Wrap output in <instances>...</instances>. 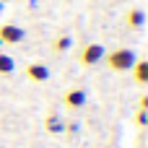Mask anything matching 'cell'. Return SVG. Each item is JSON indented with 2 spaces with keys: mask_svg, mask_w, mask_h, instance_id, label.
Returning a JSON list of instances; mask_svg holds the SVG:
<instances>
[{
  "mask_svg": "<svg viewBox=\"0 0 148 148\" xmlns=\"http://www.w3.org/2000/svg\"><path fill=\"white\" fill-rule=\"evenodd\" d=\"M104 60H107V68H109V70H114V73H127V70L135 65L138 57H135V52H133L130 47H117V49L107 52Z\"/></svg>",
  "mask_w": 148,
  "mask_h": 148,
  "instance_id": "obj_1",
  "label": "cell"
},
{
  "mask_svg": "<svg viewBox=\"0 0 148 148\" xmlns=\"http://www.w3.org/2000/svg\"><path fill=\"white\" fill-rule=\"evenodd\" d=\"M104 55H107V49H104L99 42H88V44H83L78 60H81L83 68H94V65H99V62L104 60Z\"/></svg>",
  "mask_w": 148,
  "mask_h": 148,
  "instance_id": "obj_2",
  "label": "cell"
},
{
  "mask_svg": "<svg viewBox=\"0 0 148 148\" xmlns=\"http://www.w3.org/2000/svg\"><path fill=\"white\" fill-rule=\"evenodd\" d=\"M26 39V31L16 23H3L0 26V42L3 44H21Z\"/></svg>",
  "mask_w": 148,
  "mask_h": 148,
  "instance_id": "obj_3",
  "label": "cell"
},
{
  "mask_svg": "<svg viewBox=\"0 0 148 148\" xmlns=\"http://www.w3.org/2000/svg\"><path fill=\"white\" fill-rule=\"evenodd\" d=\"M86 88H68L65 94H62V104H65V109H81V107H86Z\"/></svg>",
  "mask_w": 148,
  "mask_h": 148,
  "instance_id": "obj_4",
  "label": "cell"
},
{
  "mask_svg": "<svg viewBox=\"0 0 148 148\" xmlns=\"http://www.w3.org/2000/svg\"><path fill=\"white\" fill-rule=\"evenodd\" d=\"M23 75H26L31 83H44V81L49 78V68H47L44 62H29V65L23 68Z\"/></svg>",
  "mask_w": 148,
  "mask_h": 148,
  "instance_id": "obj_5",
  "label": "cell"
},
{
  "mask_svg": "<svg viewBox=\"0 0 148 148\" xmlns=\"http://www.w3.org/2000/svg\"><path fill=\"white\" fill-rule=\"evenodd\" d=\"M143 23H146V13H143V8H130V10L125 13V26H127V29L138 31V29H143Z\"/></svg>",
  "mask_w": 148,
  "mask_h": 148,
  "instance_id": "obj_6",
  "label": "cell"
},
{
  "mask_svg": "<svg viewBox=\"0 0 148 148\" xmlns=\"http://www.w3.org/2000/svg\"><path fill=\"white\" fill-rule=\"evenodd\" d=\"M130 70H133V81L138 86H146L148 83V60H135V65Z\"/></svg>",
  "mask_w": 148,
  "mask_h": 148,
  "instance_id": "obj_7",
  "label": "cell"
},
{
  "mask_svg": "<svg viewBox=\"0 0 148 148\" xmlns=\"http://www.w3.org/2000/svg\"><path fill=\"white\" fill-rule=\"evenodd\" d=\"M44 130H47V133H52V135L65 133V122H62L57 114H47V117H44Z\"/></svg>",
  "mask_w": 148,
  "mask_h": 148,
  "instance_id": "obj_8",
  "label": "cell"
},
{
  "mask_svg": "<svg viewBox=\"0 0 148 148\" xmlns=\"http://www.w3.org/2000/svg\"><path fill=\"white\" fill-rule=\"evenodd\" d=\"M70 44H73V36H68V34H60L55 42H52V52H68L70 49Z\"/></svg>",
  "mask_w": 148,
  "mask_h": 148,
  "instance_id": "obj_9",
  "label": "cell"
},
{
  "mask_svg": "<svg viewBox=\"0 0 148 148\" xmlns=\"http://www.w3.org/2000/svg\"><path fill=\"white\" fill-rule=\"evenodd\" d=\"M13 70H16L13 57H10V55H5V52H0V75H10Z\"/></svg>",
  "mask_w": 148,
  "mask_h": 148,
  "instance_id": "obj_10",
  "label": "cell"
},
{
  "mask_svg": "<svg viewBox=\"0 0 148 148\" xmlns=\"http://www.w3.org/2000/svg\"><path fill=\"white\" fill-rule=\"evenodd\" d=\"M135 125L138 127H146L148 125V109H138L135 112Z\"/></svg>",
  "mask_w": 148,
  "mask_h": 148,
  "instance_id": "obj_11",
  "label": "cell"
},
{
  "mask_svg": "<svg viewBox=\"0 0 148 148\" xmlns=\"http://www.w3.org/2000/svg\"><path fill=\"white\" fill-rule=\"evenodd\" d=\"M138 109H148V94L140 96V104H138Z\"/></svg>",
  "mask_w": 148,
  "mask_h": 148,
  "instance_id": "obj_12",
  "label": "cell"
},
{
  "mask_svg": "<svg viewBox=\"0 0 148 148\" xmlns=\"http://www.w3.org/2000/svg\"><path fill=\"white\" fill-rule=\"evenodd\" d=\"M3 8H5V5H3V3H0V16H3Z\"/></svg>",
  "mask_w": 148,
  "mask_h": 148,
  "instance_id": "obj_13",
  "label": "cell"
},
{
  "mask_svg": "<svg viewBox=\"0 0 148 148\" xmlns=\"http://www.w3.org/2000/svg\"><path fill=\"white\" fill-rule=\"evenodd\" d=\"M0 3H3V5H5V3H8V0H0Z\"/></svg>",
  "mask_w": 148,
  "mask_h": 148,
  "instance_id": "obj_14",
  "label": "cell"
},
{
  "mask_svg": "<svg viewBox=\"0 0 148 148\" xmlns=\"http://www.w3.org/2000/svg\"><path fill=\"white\" fill-rule=\"evenodd\" d=\"M0 47H3V42H0Z\"/></svg>",
  "mask_w": 148,
  "mask_h": 148,
  "instance_id": "obj_15",
  "label": "cell"
}]
</instances>
